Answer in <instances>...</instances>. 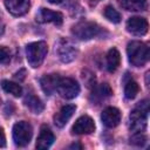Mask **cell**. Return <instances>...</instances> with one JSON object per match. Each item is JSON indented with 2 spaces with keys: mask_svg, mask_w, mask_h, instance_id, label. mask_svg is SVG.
<instances>
[{
  "mask_svg": "<svg viewBox=\"0 0 150 150\" xmlns=\"http://www.w3.org/2000/svg\"><path fill=\"white\" fill-rule=\"evenodd\" d=\"M127 55H128L129 62L134 67H142L149 60V56H150L149 47L144 42H141V41H131V42L128 43Z\"/></svg>",
  "mask_w": 150,
  "mask_h": 150,
  "instance_id": "6da1fadb",
  "label": "cell"
},
{
  "mask_svg": "<svg viewBox=\"0 0 150 150\" xmlns=\"http://www.w3.org/2000/svg\"><path fill=\"white\" fill-rule=\"evenodd\" d=\"M149 112V102L146 100L139 102L130 112V129L134 132H142L146 128V120Z\"/></svg>",
  "mask_w": 150,
  "mask_h": 150,
  "instance_id": "7a4b0ae2",
  "label": "cell"
},
{
  "mask_svg": "<svg viewBox=\"0 0 150 150\" xmlns=\"http://www.w3.org/2000/svg\"><path fill=\"white\" fill-rule=\"evenodd\" d=\"M48 52V46L45 41H36L28 43L26 47V56L32 68H38L45 61Z\"/></svg>",
  "mask_w": 150,
  "mask_h": 150,
  "instance_id": "3957f363",
  "label": "cell"
},
{
  "mask_svg": "<svg viewBox=\"0 0 150 150\" xmlns=\"http://www.w3.org/2000/svg\"><path fill=\"white\" fill-rule=\"evenodd\" d=\"M71 34L79 40H90L102 34V28L93 21H81L73 26Z\"/></svg>",
  "mask_w": 150,
  "mask_h": 150,
  "instance_id": "277c9868",
  "label": "cell"
},
{
  "mask_svg": "<svg viewBox=\"0 0 150 150\" xmlns=\"http://www.w3.org/2000/svg\"><path fill=\"white\" fill-rule=\"evenodd\" d=\"M55 53L57 55V57L63 62V63H68L71 62L73 60L76 59L77 56V48L76 46L66 38H62L57 41L56 47H55Z\"/></svg>",
  "mask_w": 150,
  "mask_h": 150,
  "instance_id": "5b68a950",
  "label": "cell"
},
{
  "mask_svg": "<svg viewBox=\"0 0 150 150\" xmlns=\"http://www.w3.org/2000/svg\"><path fill=\"white\" fill-rule=\"evenodd\" d=\"M33 136V128L26 121H20L13 127V141L18 146H26L29 144Z\"/></svg>",
  "mask_w": 150,
  "mask_h": 150,
  "instance_id": "8992f818",
  "label": "cell"
},
{
  "mask_svg": "<svg viewBox=\"0 0 150 150\" xmlns=\"http://www.w3.org/2000/svg\"><path fill=\"white\" fill-rule=\"evenodd\" d=\"M56 91L61 97L66 100H71L80 94V84L77 83V81H75L71 77H63V79L60 77L56 87Z\"/></svg>",
  "mask_w": 150,
  "mask_h": 150,
  "instance_id": "52a82bcc",
  "label": "cell"
},
{
  "mask_svg": "<svg viewBox=\"0 0 150 150\" xmlns=\"http://www.w3.org/2000/svg\"><path fill=\"white\" fill-rule=\"evenodd\" d=\"M149 29V23L145 18L142 16H131L127 21V30L134 35H145Z\"/></svg>",
  "mask_w": 150,
  "mask_h": 150,
  "instance_id": "ba28073f",
  "label": "cell"
},
{
  "mask_svg": "<svg viewBox=\"0 0 150 150\" xmlns=\"http://www.w3.org/2000/svg\"><path fill=\"white\" fill-rule=\"evenodd\" d=\"M71 130L76 135H89V134L94 132V130H95L94 120L87 115L81 116L75 121Z\"/></svg>",
  "mask_w": 150,
  "mask_h": 150,
  "instance_id": "9c48e42d",
  "label": "cell"
},
{
  "mask_svg": "<svg viewBox=\"0 0 150 150\" xmlns=\"http://www.w3.org/2000/svg\"><path fill=\"white\" fill-rule=\"evenodd\" d=\"M7 11L14 16L25 15L30 7V0H5Z\"/></svg>",
  "mask_w": 150,
  "mask_h": 150,
  "instance_id": "30bf717a",
  "label": "cell"
},
{
  "mask_svg": "<svg viewBox=\"0 0 150 150\" xmlns=\"http://www.w3.org/2000/svg\"><path fill=\"white\" fill-rule=\"evenodd\" d=\"M101 121L107 128H115L121 122V111L115 107H108L102 111Z\"/></svg>",
  "mask_w": 150,
  "mask_h": 150,
  "instance_id": "8fae6325",
  "label": "cell"
},
{
  "mask_svg": "<svg viewBox=\"0 0 150 150\" xmlns=\"http://www.w3.org/2000/svg\"><path fill=\"white\" fill-rule=\"evenodd\" d=\"M54 141H55V136H54L53 131L49 129V127L42 125L41 129H40V134L38 136L35 146H36V149L45 150V149L50 148L52 144L54 143Z\"/></svg>",
  "mask_w": 150,
  "mask_h": 150,
  "instance_id": "7c38bea8",
  "label": "cell"
},
{
  "mask_svg": "<svg viewBox=\"0 0 150 150\" xmlns=\"http://www.w3.org/2000/svg\"><path fill=\"white\" fill-rule=\"evenodd\" d=\"M75 111H76V105H74V104H66V105H63L59 110V112L54 116L55 125H57L59 128H63L68 123V121L73 117Z\"/></svg>",
  "mask_w": 150,
  "mask_h": 150,
  "instance_id": "4fadbf2b",
  "label": "cell"
},
{
  "mask_svg": "<svg viewBox=\"0 0 150 150\" xmlns=\"http://www.w3.org/2000/svg\"><path fill=\"white\" fill-rule=\"evenodd\" d=\"M36 20L40 22H52L60 26L63 21V16L60 12H55L49 8H40L39 14L36 15Z\"/></svg>",
  "mask_w": 150,
  "mask_h": 150,
  "instance_id": "5bb4252c",
  "label": "cell"
},
{
  "mask_svg": "<svg viewBox=\"0 0 150 150\" xmlns=\"http://www.w3.org/2000/svg\"><path fill=\"white\" fill-rule=\"evenodd\" d=\"M59 80H60V76L57 74H48V75L42 76L40 80V84H41L42 90L47 95H52L54 91H56Z\"/></svg>",
  "mask_w": 150,
  "mask_h": 150,
  "instance_id": "9a60e30c",
  "label": "cell"
},
{
  "mask_svg": "<svg viewBox=\"0 0 150 150\" xmlns=\"http://www.w3.org/2000/svg\"><path fill=\"white\" fill-rule=\"evenodd\" d=\"M105 59H107V69L110 73L115 71L118 68L120 63H121V54H120V52L116 48H111L107 53Z\"/></svg>",
  "mask_w": 150,
  "mask_h": 150,
  "instance_id": "2e32d148",
  "label": "cell"
},
{
  "mask_svg": "<svg viewBox=\"0 0 150 150\" xmlns=\"http://www.w3.org/2000/svg\"><path fill=\"white\" fill-rule=\"evenodd\" d=\"M25 105L34 114H41L45 109V105L42 103V101L36 97L35 95H27L25 97Z\"/></svg>",
  "mask_w": 150,
  "mask_h": 150,
  "instance_id": "e0dca14e",
  "label": "cell"
},
{
  "mask_svg": "<svg viewBox=\"0 0 150 150\" xmlns=\"http://www.w3.org/2000/svg\"><path fill=\"white\" fill-rule=\"evenodd\" d=\"M122 8L130 12H141L144 11L148 6L146 0H120Z\"/></svg>",
  "mask_w": 150,
  "mask_h": 150,
  "instance_id": "ac0fdd59",
  "label": "cell"
},
{
  "mask_svg": "<svg viewBox=\"0 0 150 150\" xmlns=\"http://www.w3.org/2000/svg\"><path fill=\"white\" fill-rule=\"evenodd\" d=\"M1 87H2V89H4L6 93L12 94V95L15 96V97L21 96V94H22V88H21V86H20L19 83H16V82L8 81V80H4V81L1 82Z\"/></svg>",
  "mask_w": 150,
  "mask_h": 150,
  "instance_id": "d6986e66",
  "label": "cell"
},
{
  "mask_svg": "<svg viewBox=\"0 0 150 150\" xmlns=\"http://www.w3.org/2000/svg\"><path fill=\"white\" fill-rule=\"evenodd\" d=\"M111 94H112V90H111L110 86L108 83H102L100 87H97L95 89V91L93 93V96L96 100L101 101V100H104V98L111 96Z\"/></svg>",
  "mask_w": 150,
  "mask_h": 150,
  "instance_id": "ffe728a7",
  "label": "cell"
},
{
  "mask_svg": "<svg viewBox=\"0 0 150 150\" xmlns=\"http://www.w3.org/2000/svg\"><path fill=\"white\" fill-rule=\"evenodd\" d=\"M139 91V87H138V83L134 80H130L125 83L124 86V96L128 98V100H132L136 97V95L138 94Z\"/></svg>",
  "mask_w": 150,
  "mask_h": 150,
  "instance_id": "44dd1931",
  "label": "cell"
},
{
  "mask_svg": "<svg viewBox=\"0 0 150 150\" xmlns=\"http://www.w3.org/2000/svg\"><path fill=\"white\" fill-rule=\"evenodd\" d=\"M104 16L112 23H118L121 22V19H122L121 14L112 6H107L104 8Z\"/></svg>",
  "mask_w": 150,
  "mask_h": 150,
  "instance_id": "7402d4cb",
  "label": "cell"
},
{
  "mask_svg": "<svg viewBox=\"0 0 150 150\" xmlns=\"http://www.w3.org/2000/svg\"><path fill=\"white\" fill-rule=\"evenodd\" d=\"M11 52L7 47H4V46H0V63H8L11 61Z\"/></svg>",
  "mask_w": 150,
  "mask_h": 150,
  "instance_id": "603a6c76",
  "label": "cell"
},
{
  "mask_svg": "<svg viewBox=\"0 0 150 150\" xmlns=\"http://www.w3.org/2000/svg\"><path fill=\"white\" fill-rule=\"evenodd\" d=\"M146 141V137L142 132H134L132 137L130 138V142L135 145H143Z\"/></svg>",
  "mask_w": 150,
  "mask_h": 150,
  "instance_id": "cb8c5ba5",
  "label": "cell"
},
{
  "mask_svg": "<svg viewBox=\"0 0 150 150\" xmlns=\"http://www.w3.org/2000/svg\"><path fill=\"white\" fill-rule=\"evenodd\" d=\"M6 145V136L4 129L0 127V148H4Z\"/></svg>",
  "mask_w": 150,
  "mask_h": 150,
  "instance_id": "d4e9b609",
  "label": "cell"
},
{
  "mask_svg": "<svg viewBox=\"0 0 150 150\" xmlns=\"http://www.w3.org/2000/svg\"><path fill=\"white\" fill-rule=\"evenodd\" d=\"M69 148H70V149H74V148H75V149H76V148H79V149H82V145H80V144H73V145H70Z\"/></svg>",
  "mask_w": 150,
  "mask_h": 150,
  "instance_id": "484cf974",
  "label": "cell"
},
{
  "mask_svg": "<svg viewBox=\"0 0 150 150\" xmlns=\"http://www.w3.org/2000/svg\"><path fill=\"white\" fill-rule=\"evenodd\" d=\"M48 1H49L50 4H55V5H56V4H61L63 0H48Z\"/></svg>",
  "mask_w": 150,
  "mask_h": 150,
  "instance_id": "4316f807",
  "label": "cell"
},
{
  "mask_svg": "<svg viewBox=\"0 0 150 150\" xmlns=\"http://www.w3.org/2000/svg\"><path fill=\"white\" fill-rule=\"evenodd\" d=\"M97 1H100V0H97Z\"/></svg>",
  "mask_w": 150,
  "mask_h": 150,
  "instance_id": "83f0119b",
  "label": "cell"
}]
</instances>
